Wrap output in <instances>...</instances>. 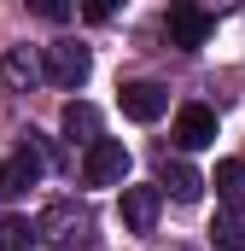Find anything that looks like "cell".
<instances>
[{"label":"cell","instance_id":"obj_9","mask_svg":"<svg viewBox=\"0 0 245 251\" xmlns=\"http://www.w3.org/2000/svg\"><path fill=\"white\" fill-rule=\"evenodd\" d=\"M59 123H64V134H70V140H82V146H99V140H105V134H99V111H94L88 100H70Z\"/></svg>","mask_w":245,"mask_h":251},{"label":"cell","instance_id":"obj_4","mask_svg":"<svg viewBox=\"0 0 245 251\" xmlns=\"http://www.w3.org/2000/svg\"><path fill=\"white\" fill-rule=\"evenodd\" d=\"M210 140H216V111L198 105V100H187L181 111H175V146L181 152H204Z\"/></svg>","mask_w":245,"mask_h":251},{"label":"cell","instance_id":"obj_6","mask_svg":"<svg viewBox=\"0 0 245 251\" xmlns=\"http://www.w3.org/2000/svg\"><path fill=\"white\" fill-rule=\"evenodd\" d=\"M170 111V88H158V82H128L122 88V117L128 123H158Z\"/></svg>","mask_w":245,"mask_h":251},{"label":"cell","instance_id":"obj_1","mask_svg":"<svg viewBox=\"0 0 245 251\" xmlns=\"http://www.w3.org/2000/svg\"><path fill=\"white\" fill-rule=\"evenodd\" d=\"M47 176V152H41V134H29L6 164H0V199H18V193H29L35 181Z\"/></svg>","mask_w":245,"mask_h":251},{"label":"cell","instance_id":"obj_13","mask_svg":"<svg viewBox=\"0 0 245 251\" xmlns=\"http://www.w3.org/2000/svg\"><path fill=\"white\" fill-rule=\"evenodd\" d=\"M35 222L29 216H0V251H35Z\"/></svg>","mask_w":245,"mask_h":251},{"label":"cell","instance_id":"obj_3","mask_svg":"<svg viewBox=\"0 0 245 251\" xmlns=\"http://www.w3.org/2000/svg\"><path fill=\"white\" fill-rule=\"evenodd\" d=\"M82 181H88V187H117V181H128V146H122V140L88 146V152H82Z\"/></svg>","mask_w":245,"mask_h":251},{"label":"cell","instance_id":"obj_10","mask_svg":"<svg viewBox=\"0 0 245 251\" xmlns=\"http://www.w3.org/2000/svg\"><path fill=\"white\" fill-rule=\"evenodd\" d=\"M210 246L216 251H245V210L222 204V210L210 216Z\"/></svg>","mask_w":245,"mask_h":251},{"label":"cell","instance_id":"obj_12","mask_svg":"<svg viewBox=\"0 0 245 251\" xmlns=\"http://www.w3.org/2000/svg\"><path fill=\"white\" fill-rule=\"evenodd\" d=\"M210 187L222 193V204H234V210H240V199H245V158H222V164H216V176H210Z\"/></svg>","mask_w":245,"mask_h":251},{"label":"cell","instance_id":"obj_2","mask_svg":"<svg viewBox=\"0 0 245 251\" xmlns=\"http://www.w3.org/2000/svg\"><path fill=\"white\" fill-rule=\"evenodd\" d=\"M41 70H47V82H59V88H82L88 82V70H94V59H88V47L82 41H53V47H41Z\"/></svg>","mask_w":245,"mask_h":251},{"label":"cell","instance_id":"obj_8","mask_svg":"<svg viewBox=\"0 0 245 251\" xmlns=\"http://www.w3.org/2000/svg\"><path fill=\"white\" fill-rule=\"evenodd\" d=\"M158 204H164L158 187H122V228L128 234H152L158 228Z\"/></svg>","mask_w":245,"mask_h":251},{"label":"cell","instance_id":"obj_7","mask_svg":"<svg viewBox=\"0 0 245 251\" xmlns=\"http://www.w3.org/2000/svg\"><path fill=\"white\" fill-rule=\"evenodd\" d=\"M204 187H210V181H204L187 158H164V164H158V193H170L175 204H193Z\"/></svg>","mask_w":245,"mask_h":251},{"label":"cell","instance_id":"obj_14","mask_svg":"<svg viewBox=\"0 0 245 251\" xmlns=\"http://www.w3.org/2000/svg\"><path fill=\"white\" fill-rule=\"evenodd\" d=\"M41 18H53V24H64V18H70V6H59V0H41Z\"/></svg>","mask_w":245,"mask_h":251},{"label":"cell","instance_id":"obj_11","mask_svg":"<svg viewBox=\"0 0 245 251\" xmlns=\"http://www.w3.org/2000/svg\"><path fill=\"white\" fill-rule=\"evenodd\" d=\"M0 76H6L12 88H35L47 70H41V59H35L29 47H6V59H0Z\"/></svg>","mask_w":245,"mask_h":251},{"label":"cell","instance_id":"obj_5","mask_svg":"<svg viewBox=\"0 0 245 251\" xmlns=\"http://www.w3.org/2000/svg\"><path fill=\"white\" fill-rule=\"evenodd\" d=\"M164 29H170V47H204L210 41V12H198V6H170V18H164Z\"/></svg>","mask_w":245,"mask_h":251}]
</instances>
